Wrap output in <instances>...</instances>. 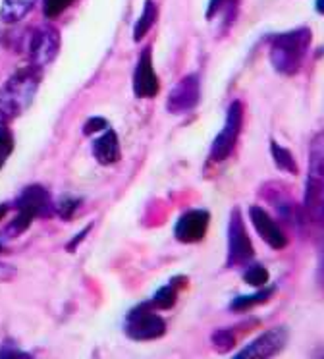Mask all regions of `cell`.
Returning <instances> with one entry per match:
<instances>
[{
	"label": "cell",
	"instance_id": "24",
	"mask_svg": "<svg viewBox=\"0 0 324 359\" xmlns=\"http://www.w3.org/2000/svg\"><path fill=\"white\" fill-rule=\"evenodd\" d=\"M107 128H108V124H107V120H104V118L95 116V118H89V120L85 122L83 133H85V135H93V133L102 132V130H107Z\"/></svg>",
	"mask_w": 324,
	"mask_h": 359
},
{
	"label": "cell",
	"instance_id": "6",
	"mask_svg": "<svg viewBox=\"0 0 324 359\" xmlns=\"http://www.w3.org/2000/svg\"><path fill=\"white\" fill-rule=\"evenodd\" d=\"M241 124H243V107L239 101H234L226 112V124H224L222 132L216 135L210 145L208 158L212 163H222L234 153L239 132H241Z\"/></svg>",
	"mask_w": 324,
	"mask_h": 359
},
{
	"label": "cell",
	"instance_id": "8",
	"mask_svg": "<svg viewBox=\"0 0 324 359\" xmlns=\"http://www.w3.org/2000/svg\"><path fill=\"white\" fill-rule=\"evenodd\" d=\"M285 342H288V328L285 327H276L270 328L266 332H262L259 338H255L253 342H249L239 350L234 358L236 359H262V358H272L280 351L284 350Z\"/></svg>",
	"mask_w": 324,
	"mask_h": 359
},
{
	"label": "cell",
	"instance_id": "11",
	"mask_svg": "<svg viewBox=\"0 0 324 359\" xmlns=\"http://www.w3.org/2000/svg\"><path fill=\"white\" fill-rule=\"evenodd\" d=\"M208 222H210V215L208 211L203 209H193L182 215L176 222L174 234H176L177 242L182 243H197L201 242L208 230Z\"/></svg>",
	"mask_w": 324,
	"mask_h": 359
},
{
	"label": "cell",
	"instance_id": "7",
	"mask_svg": "<svg viewBox=\"0 0 324 359\" xmlns=\"http://www.w3.org/2000/svg\"><path fill=\"white\" fill-rule=\"evenodd\" d=\"M255 255L253 243L247 234L245 224L241 219L239 209H234L230 215V224H228V266L245 265Z\"/></svg>",
	"mask_w": 324,
	"mask_h": 359
},
{
	"label": "cell",
	"instance_id": "14",
	"mask_svg": "<svg viewBox=\"0 0 324 359\" xmlns=\"http://www.w3.org/2000/svg\"><path fill=\"white\" fill-rule=\"evenodd\" d=\"M93 155L100 164H114L120 158V145L114 130L107 128V132L93 143Z\"/></svg>",
	"mask_w": 324,
	"mask_h": 359
},
{
	"label": "cell",
	"instance_id": "2",
	"mask_svg": "<svg viewBox=\"0 0 324 359\" xmlns=\"http://www.w3.org/2000/svg\"><path fill=\"white\" fill-rule=\"evenodd\" d=\"M303 209L313 224H324V130L316 133L309 147Z\"/></svg>",
	"mask_w": 324,
	"mask_h": 359
},
{
	"label": "cell",
	"instance_id": "1",
	"mask_svg": "<svg viewBox=\"0 0 324 359\" xmlns=\"http://www.w3.org/2000/svg\"><path fill=\"white\" fill-rule=\"evenodd\" d=\"M311 29L297 27L292 32L276 33L270 37V64L282 76H295L303 66L309 45Z\"/></svg>",
	"mask_w": 324,
	"mask_h": 359
},
{
	"label": "cell",
	"instance_id": "22",
	"mask_svg": "<svg viewBox=\"0 0 324 359\" xmlns=\"http://www.w3.org/2000/svg\"><path fill=\"white\" fill-rule=\"evenodd\" d=\"M12 151H14V137H12V133L8 132L6 128H0V168L4 166L8 156L12 155Z\"/></svg>",
	"mask_w": 324,
	"mask_h": 359
},
{
	"label": "cell",
	"instance_id": "10",
	"mask_svg": "<svg viewBox=\"0 0 324 359\" xmlns=\"http://www.w3.org/2000/svg\"><path fill=\"white\" fill-rule=\"evenodd\" d=\"M60 47V37L58 32L53 27H39L37 32L33 33L29 43V60L31 66L35 68H43L48 62H53L54 56L58 53Z\"/></svg>",
	"mask_w": 324,
	"mask_h": 359
},
{
	"label": "cell",
	"instance_id": "13",
	"mask_svg": "<svg viewBox=\"0 0 324 359\" xmlns=\"http://www.w3.org/2000/svg\"><path fill=\"white\" fill-rule=\"evenodd\" d=\"M133 91L139 99H153L158 93V78L154 74L151 48H145L139 56L133 72Z\"/></svg>",
	"mask_w": 324,
	"mask_h": 359
},
{
	"label": "cell",
	"instance_id": "26",
	"mask_svg": "<svg viewBox=\"0 0 324 359\" xmlns=\"http://www.w3.org/2000/svg\"><path fill=\"white\" fill-rule=\"evenodd\" d=\"M0 358H31L27 351L15 348L14 344H2L0 346Z\"/></svg>",
	"mask_w": 324,
	"mask_h": 359
},
{
	"label": "cell",
	"instance_id": "30",
	"mask_svg": "<svg viewBox=\"0 0 324 359\" xmlns=\"http://www.w3.org/2000/svg\"><path fill=\"white\" fill-rule=\"evenodd\" d=\"M8 215V205H0V220Z\"/></svg>",
	"mask_w": 324,
	"mask_h": 359
},
{
	"label": "cell",
	"instance_id": "28",
	"mask_svg": "<svg viewBox=\"0 0 324 359\" xmlns=\"http://www.w3.org/2000/svg\"><path fill=\"white\" fill-rule=\"evenodd\" d=\"M318 280H320V286L324 288V248L323 253H320V265H318Z\"/></svg>",
	"mask_w": 324,
	"mask_h": 359
},
{
	"label": "cell",
	"instance_id": "23",
	"mask_svg": "<svg viewBox=\"0 0 324 359\" xmlns=\"http://www.w3.org/2000/svg\"><path fill=\"white\" fill-rule=\"evenodd\" d=\"M74 0H43V12L46 18H58L64 10L72 6Z\"/></svg>",
	"mask_w": 324,
	"mask_h": 359
},
{
	"label": "cell",
	"instance_id": "4",
	"mask_svg": "<svg viewBox=\"0 0 324 359\" xmlns=\"http://www.w3.org/2000/svg\"><path fill=\"white\" fill-rule=\"evenodd\" d=\"M15 209L18 215L15 219L10 222V226L6 228V232L2 234V238L6 240V236L15 238L22 232H25L31 226L33 219H48L54 211V203L48 191L43 186H29L22 191V196L18 197L15 201Z\"/></svg>",
	"mask_w": 324,
	"mask_h": 359
},
{
	"label": "cell",
	"instance_id": "29",
	"mask_svg": "<svg viewBox=\"0 0 324 359\" xmlns=\"http://www.w3.org/2000/svg\"><path fill=\"white\" fill-rule=\"evenodd\" d=\"M315 4H316V6H315L316 12H318V14H323V16H324V0H316Z\"/></svg>",
	"mask_w": 324,
	"mask_h": 359
},
{
	"label": "cell",
	"instance_id": "21",
	"mask_svg": "<svg viewBox=\"0 0 324 359\" xmlns=\"http://www.w3.org/2000/svg\"><path fill=\"white\" fill-rule=\"evenodd\" d=\"M212 342H215L218 351H228L236 346V334L231 332L230 328H220L212 334Z\"/></svg>",
	"mask_w": 324,
	"mask_h": 359
},
{
	"label": "cell",
	"instance_id": "9",
	"mask_svg": "<svg viewBox=\"0 0 324 359\" xmlns=\"http://www.w3.org/2000/svg\"><path fill=\"white\" fill-rule=\"evenodd\" d=\"M201 97V83L197 74H189L185 76L182 81H177L174 89L170 91L166 109L172 114H182L197 107Z\"/></svg>",
	"mask_w": 324,
	"mask_h": 359
},
{
	"label": "cell",
	"instance_id": "20",
	"mask_svg": "<svg viewBox=\"0 0 324 359\" xmlns=\"http://www.w3.org/2000/svg\"><path fill=\"white\" fill-rule=\"evenodd\" d=\"M243 280H245L249 286H253V288L259 290L269 284V271L262 265H251L245 271V274H243Z\"/></svg>",
	"mask_w": 324,
	"mask_h": 359
},
{
	"label": "cell",
	"instance_id": "19",
	"mask_svg": "<svg viewBox=\"0 0 324 359\" xmlns=\"http://www.w3.org/2000/svg\"><path fill=\"white\" fill-rule=\"evenodd\" d=\"M177 299V284L170 282L166 286H162L151 299V305L156 309H172L176 305Z\"/></svg>",
	"mask_w": 324,
	"mask_h": 359
},
{
	"label": "cell",
	"instance_id": "3",
	"mask_svg": "<svg viewBox=\"0 0 324 359\" xmlns=\"http://www.w3.org/2000/svg\"><path fill=\"white\" fill-rule=\"evenodd\" d=\"M41 83V68L29 66L18 70L0 89V114L15 118L29 109Z\"/></svg>",
	"mask_w": 324,
	"mask_h": 359
},
{
	"label": "cell",
	"instance_id": "17",
	"mask_svg": "<svg viewBox=\"0 0 324 359\" xmlns=\"http://www.w3.org/2000/svg\"><path fill=\"white\" fill-rule=\"evenodd\" d=\"M270 155H272V161L276 164L278 168L285 174H292V176H297L299 174V168H297V163H295V156L292 155V151H288L282 145H278L276 141H270Z\"/></svg>",
	"mask_w": 324,
	"mask_h": 359
},
{
	"label": "cell",
	"instance_id": "16",
	"mask_svg": "<svg viewBox=\"0 0 324 359\" xmlns=\"http://www.w3.org/2000/svg\"><path fill=\"white\" fill-rule=\"evenodd\" d=\"M276 292L274 286H262L259 288L257 294H249V296H238L234 302L230 304V309L236 313H243V311H249V309H253L255 305H262L269 302L272 294Z\"/></svg>",
	"mask_w": 324,
	"mask_h": 359
},
{
	"label": "cell",
	"instance_id": "25",
	"mask_svg": "<svg viewBox=\"0 0 324 359\" xmlns=\"http://www.w3.org/2000/svg\"><path fill=\"white\" fill-rule=\"evenodd\" d=\"M79 205V201L77 199H64L58 207L54 205V211H58L60 212V217L62 219H69L72 215H74V211H76V207Z\"/></svg>",
	"mask_w": 324,
	"mask_h": 359
},
{
	"label": "cell",
	"instance_id": "18",
	"mask_svg": "<svg viewBox=\"0 0 324 359\" xmlns=\"http://www.w3.org/2000/svg\"><path fill=\"white\" fill-rule=\"evenodd\" d=\"M156 16H158V8L154 4L153 0H147L145 8H143V14L139 16L137 24H135V29H133V39L141 41L145 37L149 29L153 27V24L156 22Z\"/></svg>",
	"mask_w": 324,
	"mask_h": 359
},
{
	"label": "cell",
	"instance_id": "5",
	"mask_svg": "<svg viewBox=\"0 0 324 359\" xmlns=\"http://www.w3.org/2000/svg\"><path fill=\"white\" fill-rule=\"evenodd\" d=\"M166 332V323L161 315L153 311L151 304L137 305L133 311H130L126 319V334L131 340L147 342V340H156Z\"/></svg>",
	"mask_w": 324,
	"mask_h": 359
},
{
	"label": "cell",
	"instance_id": "12",
	"mask_svg": "<svg viewBox=\"0 0 324 359\" xmlns=\"http://www.w3.org/2000/svg\"><path fill=\"white\" fill-rule=\"evenodd\" d=\"M249 217H251V222H253L257 234L261 236L262 242L270 245L272 250H284L288 245V236L284 234V230L278 226V222L270 217L269 212L262 207L253 205L249 209Z\"/></svg>",
	"mask_w": 324,
	"mask_h": 359
},
{
	"label": "cell",
	"instance_id": "15",
	"mask_svg": "<svg viewBox=\"0 0 324 359\" xmlns=\"http://www.w3.org/2000/svg\"><path fill=\"white\" fill-rule=\"evenodd\" d=\"M35 2L37 0H2L0 18L6 24H15V22H20L29 14L31 8L35 6Z\"/></svg>",
	"mask_w": 324,
	"mask_h": 359
},
{
	"label": "cell",
	"instance_id": "27",
	"mask_svg": "<svg viewBox=\"0 0 324 359\" xmlns=\"http://www.w3.org/2000/svg\"><path fill=\"white\" fill-rule=\"evenodd\" d=\"M234 0H210L208 2V8H207V18L210 20V18L216 16V12L220 8H224V6H228V4H231Z\"/></svg>",
	"mask_w": 324,
	"mask_h": 359
}]
</instances>
